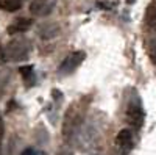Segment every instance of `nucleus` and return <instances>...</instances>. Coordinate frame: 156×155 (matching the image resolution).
Returning <instances> with one entry per match:
<instances>
[{"mask_svg":"<svg viewBox=\"0 0 156 155\" xmlns=\"http://www.w3.org/2000/svg\"><path fill=\"white\" fill-rule=\"evenodd\" d=\"M86 58V54L81 50H76V52H70V54L62 60V63L59 64L58 68V72L62 74V75H67V74H72L80 64L84 61Z\"/></svg>","mask_w":156,"mask_h":155,"instance_id":"nucleus-4","label":"nucleus"},{"mask_svg":"<svg viewBox=\"0 0 156 155\" xmlns=\"http://www.w3.org/2000/svg\"><path fill=\"white\" fill-rule=\"evenodd\" d=\"M36 155H47V153H45V152H42V150H37V153H36Z\"/></svg>","mask_w":156,"mask_h":155,"instance_id":"nucleus-16","label":"nucleus"},{"mask_svg":"<svg viewBox=\"0 0 156 155\" xmlns=\"http://www.w3.org/2000/svg\"><path fill=\"white\" fill-rule=\"evenodd\" d=\"M36 153H37V150H36L34 147H27L25 150H22L20 155H36Z\"/></svg>","mask_w":156,"mask_h":155,"instance_id":"nucleus-13","label":"nucleus"},{"mask_svg":"<svg viewBox=\"0 0 156 155\" xmlns=\"http://www.w3.org/2000/svg\"><path fill=\"white\" fill-rule=\"evenodd\" d=\"M19 74L22 75V79L27 82L28 85L31 83L30 80H33L34 77V71H33V66H30V64H25V66H20L19 68Z\"/></svg>","mask_w":156,"mask_h":155,"instance_id":"nucleus-12","label":"nucleus"},{"mask_svg":"<svg viewBox=\"0 0 156 155\" xmlns=\"http://www.w3.org/2000/svg\"><path fill=\"white\" fill-rule=\"evenodd\" d=\"M126 122L134 127L139 128L144 122V110H142L140 103L139 102H131L126 108Z\"/></svg>","mask_w":156,"mask_h":155,"instance_id":"nucleus-5","label":"nucleus"},{"mask_svg":"<svg viewBox=\"0 0 156 155\" xmlns=\"http://www.w3.org/2000/svg\"><path fill=\"white\" fill-rule=\"evenodd\" d=\"M3 61H6V60H5V50H3L2 46H0V64H2Z\"/></svg>","mask_w":156,"mask_h":155,"instance_id":"nucleus-15","label":"nucleus"},{"mask_svg":"<svg viewBox=\"0 0 156 155\" xmlns=\"http://www.w3.org/2000/svg\"><path fill=\"white\" fill-rule=\"evenodd\" d=\"M84 121V114L80 107H70L66 114H64V121H62V136L66 141H75L80 128L83 127Z\"/></svg>","mask_w":156,"mask_h":155,"instance_id":"nucleus-1","label":"nucleus"},{"mask_svg":"<svg viewBox=\"0 0 156 155\" xmlns=\"http://www.w3.org/2000/svg\"><path fill=\"white\" fill-rule=\"evenodd\" d=\"M55 8V0H33L30 3V13L33 16H47Z\"/></svg>","mask_w":156,"mask_h":155,"instance_id":"nucleus-6","label":"nucleus"},{"mask_svg":"<svg viewBox=\"0 0 156 155\" xmlns=\"http://www.w3.org/2000/svg\"><path fill=\"white\" fill-rule=\"evenodd\" d=\"M56 155H73V152H72V149H69V147H62L61 150H58Z\"/></svg>","mask_w":156,"mask_h":155,"instance_id":"nucleus-14","label":"nucleus"},{"mask_svg":"<svg viewBox=\"0 0 156 155\" xmlns=\"http://www.w3.org/2000/svg\"><path fill=\"white\" fill-rule=\"evenodd\" d=\"M5 50V60L6 61H23L27 60L30 52H31V46H30V41L25 39V38H17V39H12L6 44V47L3 49Z\"/></svg>","mask_w":156,"mask_h":155,"instance_id":"nucleus-2","label":"nucleus"},{"mask_svg":"<svg viewBox=\"0 0 156 155\" xmlns=\"http://www.w3.org/2000/svg\"><path fill=\"white\" fill-rule=\"evenodd\" d=\"M0 155H2V150H0Z\"/></svg>","mask_w":156,"mask_h":155,"instance_id":"nucleus-18","label":"nucleus"},{"mask_svg":"<svg viewBox=\"0 0 156 155\" xmlns=\"http://www.w3.org/2000/svg\"><path fill=\"white\" fill-rule=\"evenodd\" d=\"M58 35H59V24L58 22H45V24H41L37 27V36L42 41L53 39Z\"/></svg>","mask_w":156,"mask_h":155,"instance_id":"nucleus-7","label":"nucleus"},{"mask_svg":"<svg viewBox=\"0 0 156 155\" xmlns=\"http://www.w3.org/2000/svg\"><path fill=\"white\" fill-rule=\"evenodd\" d=\"M22 8V0H0V9L14 13Z\"/></svg>","mask_w":156,"mask_h":155,"instance_id":"nucleus-10","label":"nucleus"},{"mask_svg":"<svg viewBox=\"0 0 156 155\" xmlns=\"http://www.w3.org/2000/svg\"><path fill=\"white\" fill-rule=\"evenodd\" d=\"M31 25H33V20H31V19H28V17H19V19H16L12 24L8 25L6 31H8V35L22 33V31H27Z\"/></svg>","mask_w":156,"mask_h":155,"instance_id":"nucleus-8","label":"nucleus"},{"mask_svg":"<svg viewBox=\"0 0 156 155\" xmlns=\"http://www.w3.org/2000/svg\"><path fill=\"white\" fill-rule=\"evenodd\" d=\"M115 144L119 146L120 149H129L133 146V133L128 128H123L117 133L115 136Z\"/></svg>","mask_w":156,"mask_h":155,"instance_id":"nucleus-9","label":"nucleus"},{"mask_svg":"<svg viewBox=\"0 0 156 155\" xmlns=\"http://www.w3.org/2000/svg\"><path fill=\"white\" fill-rule=\"evenodd\" d=\"M145 20L150 27L156 28V2H151L145 11Z\"/></svg>","mask_w":156,"mask_h":155,"instance_id":"nucleus-11","label":"nucleus"},{"mask_svg":"<svg viewBox=\"0 0 156 155\" xmlns=\"http://www.w3.org/2000/svg\"><path fill=\"white\" fill-rule=\"evenodd\" d=\"M126 2H128L129 5H131V3H134V0H126Z\"/></svg>","mask_w":156,"mask_h":155,"instance_id":"nucleus-17","label":"nucleus"},{"mask_svg":"<svg viewBox=\"0 0 156 155\" xmlns=\"http://www.w3.org/2000/svg\"><path fill=\"white\" fill-rule=\"evenodd\" d=\"M97 138H98V128L92 122H87V124H83L75 141H76L78 149L84 152V150H89L95 146Z\"/></svg>","mask_w":156,"mask_h":155,"instance_id":"nucleus-3","label":"nucleus"}]
</instances>
